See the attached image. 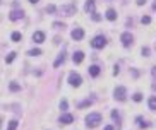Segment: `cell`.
Listing matches in <instances>:
<instances>
[{
  "label": "cell",
  "mask_w": 156,
  "mask_h": 130,
  "mask_svg": "<svg viewBox=\"0 0 156 130\" xmlns=\"http://www.w3.org/2000/svg\"><path fill=\"white\" fill-rule=\"evenodd\" d=\"M105 130H113V127H112V125H106V127H105Z\"/></svg>",
  "instance_id": "obj_34"
},
{
  "label": "cell",
  "mask_w": 156,
  "mask_h": 130,
  "mask_svg": "<svg viewBox=\"0 0 156 130\" xmlns=\"http://www.w3.org/2000/svg\"><path fill=\"white\" fill-rule=\"evenodd\" d=\"M70 34H72V38H74V39H77V41H79V39H82V38H84V31H82L81 28H76V29H74Z\"/></svg>",
  "instance_id": "obj_11"
},
{
  "label": "cell",
  "mask_w": 156,
  "mask_h": 130,
  "mask_svg": "<svg viewBox=\"0 0 156 130\" xmlns=\"http://www.w3.org/2000/svg\"><path fill=\"white\" fill-rule=\"evenodd\" d=\"M67 106H69V105H67V101H65V99H62V101H60V110H67Z\"/></svg>",
  "instance_id": "obj_29"
},
{
  "label": "cell",
  "mask_w": 156,
  "mask_h": 130,
  "mask_svg": "<svg viewBox=\"0 0 156 130\" xmlns=\"http://www.w3.org/2000/svg\"><path fill=\"white\" fill-rule=\"evenodd\" d=\"M64 60H65V53H60L59 58H57L55 63H53V67H60V63H64Z\"/></svg>",
  "instance_id": "obj_16"
},
{
  "label": "cell",
  "mask_w": 156,
  "mask_h": 130,
  "mask_svg": "<svg viewBox=\"0 0 156 130\" xmlns=\"http://www.w3.org/2000/svg\"><path fill=\"white\" fill-rule=\"evenodd\" d=\"M86 123H88V127H91V129L98 127V125L101 123V115H99V113H89V115L86 116Z\"/></svg>",
  "instance_id": "obj_1"
},
{
  "label": "cell",
  "mask_w": 156,
  "mask_h": 130,
  "mask_svg": "<svg viewBox=\"0 0 156 130\" xmlns=\"http://www.w3.org/2000/svg\"><path fill=\"white\" fill-rule=\"evenodd\" d=\"M53 28H55V29H64L65 26H64L62 22H53Z\"/></svg>",
  "instance_id": "obj_31"
},
{
  "label": "cell",
  "mask_w": 156,
  "mask_h": 130,
  "mask_svg": "<svg viewBox=\"0 0 156 130\" xmlns=\"http://www.w3.org/2000/svg\"><path fill=\"white\" fill-rule=\"evenodd\" d=\"M113 94H115V99H118V101H125V98H127V89L120 86V87L115 89V93Z\"/></svg>",
  "instance_id": "obj_5"
},
{
  "label": "cell",
  "mask_w": 156,
  "mask_h": 130,
  "mask_svg": "<svg viewBox=\"0 0 156 130\" xmlns=\"http://www.w3.org/2000/svg\"><path fill=\"white\" fill-rule=\"evenodd\" d=\"M148 105H149V110H156V96H151V98H149Z\"/></svg>",
  "instance_id": "obj_17"
},
{
  "label": "cell",
  "mask_w": 156,
  "mask_h": 130,
  "mask_svg": "<svg viewBox=\"0 0 156 130\" xmlns=\"http://www.w3.org/2000/svg\"><path fill=\"white\" fill-rule=\"evenodd\" d=\"M105 45H106V38L105 36H96V38H93V41H91L93 48H103Z\"/></svg>",
  "instance_id": "obj_3"
},
{
  "label": "cell",
  "mask_w": 156,
  "mask_h": 130,
  "mask_svg": "<svg viewBox=\"0 0 156 130\" xmlns=\"http://www.w3.org/2000/svg\"><path fill=\"white\" fill-rule=\"evenodd\" d=\"M84 10H86L88 14L96 12V10H95V0H88V2H86V5H84Z\"/></svg>",
  "instance_id": "obj_9"
},
{
  "label": "cell",
  "mask_w": 156,
  "mask_h": 130,
  "mask_svg": "<svg viewBox=\"0 0 156 130\" xmlns=\"http://www.w3.org/2000/svg\"><path fill=\"white\" fill-rule=\"evenodd\" d=\"M112 118H113V120H115L117 123H118V122H120V115H118L117 111H112Z\"/></svg>",
  "instance_id": "obj_27"
},
{
  "label": "cell",
  "mask_w": 156,
  "mask_h": 130,
  "mask_svg": "<svg viewBox=\"0 0 156 130\" xmlns=\"http://www.w3.org/2000/svg\"><path fill=\"white\" fill-rule=\"evenodd\" d=\"M136 123H137V127H139V129H148V127H149V123H148V122H146L142 116H137V118H136Z\"/></svg>",
  "instance_id": "obj_13"
},
{
  "label": "cell",
  "mask_w": 156,
  "mask_h": 130,
  "mask_svg": "<svg viewBox=\"0 0 156 130\" xmlns=\"http://www.w3.org/2000/svg\"><path fill=\"white\" fill-rule=\"evenodd\" d=\"M17 129V120H10L9 122V129L7 130H16Z\"/></svg>",
  "instance_id": "obj_20"
},
{
  "label": "cell",
  "mask_w": 156,
  "mask_h": 130,
  "mask_svg": "<svg viewBox=\"0 0 156 130\" xmlns=\"http://www.w3.org/2000/svg\"><path fill=\"white\" fill-rule=\"evenodd\" d=\"M72 60H74V63H81V62L84 60V53H82V52H76L74 56H72Z\"/></svg>",
  "instance_id": "obj_14"
},
{
  "label": "cell",
  "mask_w": 156,
  "mask_h": 130,
  "mask_svg": "<svg viewBox=\"0 0 156 130\" xmlns=\"http://www.w3.org/2000/svg\"><path fill=\"white\" fill-rule=\"evenodd\" d=\"M33 41H35V43H43V41H45V33H43V31H36V33L33 34Z\"/></svg>",
  "instance_id": "obj_10"
},
{
  "label": "cell",
  "mask_w": 156,
  "mask_h": 130,
  "mask_svg": "<svg viewBox=\"0 0 156 130\" xmlns=\"http://www.w3.org/2000/svg\"><path fill=\"white\" fill-rule=\"evenodd\" d=\"M91 103H93V99H86V101H82V103H79L77 106H79V108H84V106H89Z\"/></svg>",
  "instance_id": "obj_21"
},
{
  "label": "cell",
  "mask_w": 156,
  "mask_h": 130,
  "mask_svg": "<svg viewBox=\"0 0 156 130\" xmlns=\"http://www.w3.org/2000/svg\"><path fill=\"white\" fill-rule=\"evenodd\" d=\"M10 38H12V41H19V39H21V33L16 31V33H12V36H10Z\"/></svg>",
  "instance_id": "obj_24"
},
{
  "label": "cell",
  "mask_w": 156,
  "mask_h": 130,
  "mask_svg": "<svg viewBox=\"0 0 156 130\" xmlns=\"http://www.w3.org/2000/svg\"><path fill=\"white\" fill-rule=\"evenodd\" d=\"M76 10H77V7H76V3H69V5H62V12H64L65 16H74V14H76Z\"/></svg>",
  "instance_id": "obj_4"
},
{
  "label": "cell",
  "mask_w": 156,
  "mask_h": 130,
  "mask_svg": "<svg viewBox=\"0 0 156 130\" xmlns=\"http://www.w3.org/2000/svg\"><path fill=\"white\" fill-rule=\"evenodd\" d=\"M141 22H142V24H149V22H151V17H149V16H142Z\"/></svg>",
  "instance_id": "obj_25"
},
{
  "label": "cell",
  "mask_w": 156,
  "mask_h": 130,
  "mask_svg": "<svg viewBox=\"0 0 156 130\" xmlns=\"http://www.w3.org/2000/svg\"><path fill=\"white\" fill-rule=\"evenodd\" d=\"M46 12H48V14H55V12H57V7H55V5H48V7H46Z\"/></svg>",
  "instance_id": "obj_22"
},
{
  "label": "cell",
  "mask_w": 156,
  "mask_h": 130,
  "mask_svg": "<svg viewBox=\"0 0 156 130\" xmlns=\"http://www.w3.org/2000/svg\"><path fill=\"white\" fill-rule=\"evenodd\" d=\"M134 101H137V103H139V101H142V94L136 93V94H134Z\"/></svg>",
  "instance_id": "obj_30"
},
{
  "label": "cell",
  "mask_w": 156,
  "mask_h": 130,
  "mask_svg": "<svg viewBox=\"0 0 156 130\" xmlns=\"http://www.w3.org/2000/svg\"><path fill=\"white\" fill-rule=\"evenodd\" d=\"M24 17V12L22 10H12L10 14H9V19L10 21H19V19Z\"/></svg>",
  "instance_id": "obj_8"
},
{
  "label": "cell",
  "mask_w": 156,
  "mask_h": 130,
  "mask_svg": "<svg viewBox=\"0 0 156 130\" xmlns=\"http://www.w3.org/2000/svg\"><path fill=\"white\" fill-rule=\"evenodd\" d=\"M29 2H31V3H38L39 0H29Z\"/></svg>",
  "instance_id": "obj_35"
},
{
  "label": "cell",
  "mask_w": 156,
  "mask_h": 130,
  "mask_svg": "<svg viewBox=\"0 0 156 130\" xmlns=\"http://www.w3.org/2000/svg\"><path fill=\"white\" fill-rule=\"evenodd\" d=\"M91 17H93V21H101V16H99V14H98V12H93V14H91Z\"/></svg>",
  "instance_id": "obj_28"
},
{
  "label": "cell",
  "mask_w": 156,
  "mask_h": 130,
  "mask_svg": "<svg viewBox=\"0 0 156 130\" xmlns=\"http://www.w3.org/2000/svg\"><path fill=\"white\" fill-rule=\"evenodd\" d=\"M153 9H155V10H156V2H155V3H153Z\"/></svg>",
  "instance_id": "obj_36"
},
{
  "label": "cell",
  "mask_w": 156,
  "mask_h": 130,
  "mask_svg": "<svg viewBox=\"0 0 156 130\" xmlns=\"http://www.w3.org/2000/svg\"><path fill=\"white\" fill-rule=\"evenodd\" d=\"M141 53H142L144 56H149V53H151V50H149L148 46H146V48H142V50H141Z\"/></svg>",
  "instance_id": "obj_26"
},
{
  "label": "cell",
  "mask_w": 156,
  "mask_h": 130,
  "mask_svg": "<svg viewBox=\"0 0 156 130\" xmlns=\"http://www.w3.org/2000/svg\"><path fill=\"white\" fill-rule=\"evenodd\" d=\"M106 19H108V21H115V19H117V12H115L113 9H108V10H106Z\"/></svg>",
  "instance_id": "obj_15"
},
{
  "label": "cell",
  "mask_w": 156,
  "mask_h": 130,
  "mask_svg": "<svg viewBox=\"0 0 156 130\" xmlns=\"http://www.w3.org/2000/svg\"><path fill=\"white\" fill-rule=\"evenodd\" d=\"M120 41H122V45H124V46H130V45H132V41H134V38H132L130 33H124V34L120 36Z\"/></svg>",
  "instance_id": "obj_6"
},
{
  "label": "cell",
  "mask_w": 156,
  "mask_h": 130,
  "mask_svg": "<svg viewBox=\"0 0 156 130\" xmlns=\"http://www.w3.org/2000/svg\"><path fill=\"white\" fill-rule=\"evenodd\" d=\"M69 84H70V86H76V87H79V86L82 84L81 75L76 74V72H70V74H69Z\"/></svg>",
  "instance_id": "obj_2"
},
{
  "label": "cell",
  "mask_w": 156,
  "mask_h": 130,
  "mask_svg": "<svg viewBox=\"0 0 156 130\" xmlns=\"http://www.w3.org/2000/svg\"><path fill=\"white\" fill-rule=\"evenodd\" d=\"M151 74H153V77L156 79V67H153V69H151Z\"/></svg>",
  "instance_id": "obj_33"
},
{
  "label": "cell",
  "mask_w": 156,
  "mask_h": 130,
  "mask_svg": "<svg viewBox=\"0 0 156 130\" xmlns=\"http://www.w3.org/2000/svg\"><path fill=\"white\" fill-rule=\"evenodd\" d=\"M16 55H17L16 52H12V53H9V55L5 56V62H7V63H10V62H12V60L16 58Z\"/></svg>",
  "instance_id": "obj_19"
},
{
  "label": "cell",
  "mask_w": 156,
  "mask_h": 130,
  "mask_svg": "<svg viewBox=\"0 0 156 130\" xmlns=\"http://www.w3.org/2000/svg\"><path fill=\"white\" fill-rule=\"evenodd\" d=\"M28 55H31V56H38V55H41V50H38V48H36V50H29V53H28Z\"/></svg>",
  "instance_id": "obj_23"
},
{
  "label": "cell",
  "mask_w": 156,
  "mask_h": 130,
  "mask_svg": "<svg viewBox=\"0 0 156 130\" xmlns=\"http://www.w3.org/2000/svg\"><path fill=\"white\" fill-rule=\"evenodd\" d=\"M9 89L16 93V91H21V86L17 84V82H10V86H9Z\"/></svg>",
  "instance_id": "obj_18"
},
{
  "label": "cell",
  "mask_w": 156,
  "mask_h": 130,
  "mask_svg": "<svg viewBox=\"0 0 156 130\" xmlns=\"http://www.w3.org/2000/svg\"><path fill=\"white\" fill-rule=\"evenodd\" d=\"M72 122H74V116L69 115V113H64V115L60 116V123H64V125H69V123H72Z\"/></svg>",
  "instance_id": "obj_7"
},
{
  "label": "cell",
  "mask_w": 156,
  "mask_h": 130,
  "mask_svg": "<svg viewBox=\"0 0 156 130\" xmlns=\"http://www.w3.org/2000/svg\"><path fill=\"white\" fill-rule=\"evenodd\" d=\"M136 3H137V5H144V3H146V0H136Z\"/></svg>",
  "instance_id": "obj_32"
},
{
  "label": "cell",
  "mask_w": 156,
  "mask_h": 130,
  "mask_svg": "<svg viewBox=\"0 0 156 130\" xmlns=\"http://www.w3.org/2000/svg\"><path fill=\"white\" fill-rule=\"evenodd\" d=\"M88 72H89V75H91V77H98V75H99V72H101V69H99L98 65H91V67L88 69Z\"/></svg>",
  "instance_id": "obj_12"
}]
</instances>
